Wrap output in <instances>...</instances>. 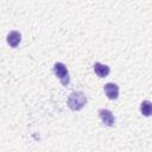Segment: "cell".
Wrapping results in <instances>:
<instances>
[{"label":"cell","mask_w":152,"mask_h":152,"mask_svg":"<svg viewBox=\"0 0 152 152\" xmlns=\"http://www.w3.org/2000/svg\"><path fill=\"white\" fill-rule=\"evenodd\" d=\"M68 106L70 109L72 110H80L84 107V104L87 103V97L82 91H72L66 101Z\"/></svg>","instance_id":"6da1fadb"},{"label":"cell","mask_w":152,"mask_h":152,"mask_svg":"<svg viewBox=\"0 0 152 152\" xmlns=\"http://www.w3.org/2000/svg\"><path fill=\"white\" fill-rule=\"evenodd\" d=\"M53 71H55L56 76L59 78V81H61V83L63 86H68L69 84L70 77H69V72H68V69H66V66H65L64 63L57 62L53 65Z\"/></svg>","instance_id":"7a4b0ae2"},{"label":"cell","mask_w":152,"mask_h":152,"mask_svg":"<svg viewBox=\"0 0 152 152\" xmlns=\"http://www.w3.org/2000/svg\"><path fill=\"white\" fill-rule=\"evenodd\" d=\"M99 115H100V118H101V120L103 121V124H104V125L110 126V127H112V126H114L115 119H114L113 113H112L109 109H104V108L100 109V110H99Z\"/></svg>","instance_id":"3957f363"},{"label":"cell","mask_w":152,"mask_h":152,"mask_svg":"<svg viewBox=\"0 0 152 152\" xmlns=\"http://www.w3.org/2000/svg\"><path fill=\"white\" fill-rule=\"evenodd\" d=\"M103 90H104V94L107 95V97L110 99V100H115L119 96V87L115 83H107V84H104Z\"/></svg>","instance_id":"277c9868"},{"label":"cell","mask_w":152,"mask_h":152,"mask_svg":"<svg viewBox=\"0 0 152 152\" xmlns=\"http://www.w3.org/2000/svg\"><path fill=\"white\" fill-rule=\"evenodd\" d=\"M6 40H7V43H8L10 46L17 48V46L19 45L20 40H21V34H20L18 31H11V32L7 34Z\"/></svg>","instance_id":"5b68a950"},{"label":"cell","mask_w":152,"mask_h":152,"mask_svg":"<svg viewBox=\"0 0 152 152\" xmlns=\"http://www.w3.org/2000/svg\"><path fill=\"white\" fill-rule=\"evenodd\" d=\"M94 71H95V74H96L99 77H106V76L109 74L110 69H109L108 65L96 62V63L94 64Z\"/></svg>","instance_id":"8992f818"},{"label":"cell","mask_w":152,"mask_h":152,"mask_svg":"<svg viewBox=\"0 0 152 152\" xmlns=\"http://www.w3.org/2000/svg\"><path fill=\"white\" fill-rule=\"evenodd\" d=\"M140 110L141 113L145 115V116H150L151 115V112H152V104L150 101H142L141 104H140Z\"/></svg>","instance_id":"52a82bcc"}]
</instances>
